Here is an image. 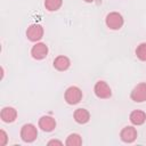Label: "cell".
<instances>
[{"label":"cell","instance_id":"2","mask_svg":"<svg viewBox=\"0 0 146 146\" xmlns=\"http://www.w3.org/2000/svg\"><path fill=\"white\" fill-rule=\"evenodd\" d=\"M38 137L36 127L32 123H26L21 129V138L25 143H33Z\"/></svg>","mask_w":146,"mask_h":146},{"label":"cell","instance_id":"18","mask_svg":"<svg viewBox=\"0 0 146 146\" xmlns=\"http://www.w3.org/2000/svg\"><path fill=\"white\" fill-rule=\"evenodd\" d=\"M48 145H63V143L60 141V140H56V139H52V140H50V141H48Z\"/></svg>","mask_w":146,"mask_h":146},{"label":"cell","instance_id":"8","mask_svg":"<svg viewBox=\"0 0 146 146\" xmlns=\"http://www.w3.org/2000/svg\"><path fill=\"white\" fill-rule=\"evenodd\" d=\"M120 138L123 143H133L137 138V130L131 125L124 127L120 132Z\"/></svg>","mask_w":146,"mask_h":146},{"label":"cell","instance_id":"7","mask_svg":"<svg viewBox=\"0 0 146 146\" xmlns=\"http://www.w3.org/2000/svg\"><path fill=\"white\" fill-rule=\"evenodd\" d=\"M31 55L36 60L46 58L47 55H48V47H47V44L43 43V42H36L32 47V49H31Z\"/></svg>","mask_w":146,"mask_h":146},{"label":"cell","instance_id":"14","mask_svg":"<svg viewBox=\"0 0 146 146\" xmlns=\"http://www.w3.org/2000/svg\"><path fill=\"white\" fill-rule=\"evenodd\" d=\"M81 144H82V138L78 133L68 135V137L66 138V141H65V145H67V146H80Z\"/></svg>","mask_w":146,"mask_h":146},{"label":"cell","instance_id":"16","mask_svg":"<svg viewBox=\"0 0 146 146\" xmlns=\"http://www.w3.org/2000/svg\"><path fill=\"white\" fill-rule=\"evenodd\" d=\"M136 56L138 57V59L146 62V42H141L139 46H137Z\"/></svg>","mask_w":146,"mask_h":146},{"label":"cell","instance_id":"1","mask_svg":"<svg viewBox=\"0 0 146 146\" xmlns=\"http://www.w3.org/2000/svg\"><path fill=\"white\" fill-rule=\"evenodd\" d=\"M64 98H65L67 104L75 105V104L80 103V100L82 99V91L79 87L71 86L66 89V91L64 94Z\"/></svg>","mask_w":146,"mask_h":146},{"label":"cell","instance_id":"19","mask_svg":"<svg viewBox=\"0 0 146 146\" xmlns=\"http://www.w3.org/2000/svg\"><path fill=\"white\" fill-rule=\"evenodd\" d=\"M84 1H86V2H92L94 0H84Z\"/></svg>","mask_w":146,"mask_h":146},{"label":"cell","instance_id":"6","mask_svg":"<svg viewBox=\"0 0 146 146\" xmlns=\"http://www.w3.org/2000/svg\"><path fill=\"white\" fill-rule=\"evenodd\" d=\"M26 36L30 41L36 42L42 39L43 36V27L39 24H32L26 30Z\"/></svg>","mask_w":146,"mask_h":146},{"label":"cell","instance_id":"11","mask_svg":"<svg viewBox=\"0 0 146 146\" xmlns=\"http://www.w3.org/2000/svg\"><path fill=\"white\" fill-rule=\"evenodd\" d=\"M71 65V60L68 57L64 56V55H60V56H57L55 59H54V67L57 70V71H66Z\"/></svg>","mask_w":146,"mask_h":146},{"label":"cell","instance_id":"4","mask_svg":"<svg viewBox=\"0 0 146 146\" xmlns=\"http://www.w3.org/2000/svg\"><path fill=\"white\" fill-rule=\"evenodd\" d=\"M94 92L100 99H107L112 96L111 87L107 84V82H105L103 80H99L96 82V84L94 87Z\"/></svg>","mask_w":146,"mask_h":146},{"label":"cell","instance_id":"15","mask_svg":"<svg viewBox=\"0 0 146 146\" xmlns=\"http://www.w3.org/2000/svg\"><path fill=\"white\" fill-rule=\"evenodd\" d=\"M63 5V0H44V7L49 11L58 10Z\"/></svg>","mask_w":146,"mask_h":146},{"label":"cell","instance_id":"9","mask_svg":"<svg viewBox=\"0 0 146 146\" xmlns=\"http://www.w3.org/2000/svg\"><path fill=\"white\" fill-rule=\"evenodd\" d=\"M39 128L46 132H50L56 128V121L49 115H43L39 119Z\"/></svg>","mask_w":146,"mask_h":146},{"label":"cell","instance_id":"17","mask_svg":"<svg viewBox=\"0 0 146 146\" xmlns=\"http://www.w3.org/2000/svg\"><path fill=\"white\" fill-rule=\"evenodd\" d=\"M8 140V136L6 133L5 130H0V146H5L7 144Z\"/></svg>","mask_w":146,"mask_h":146},{"label":"cell","instance_id":"5","mask_svg":"<svg viewBox=\"0 0 146 146\" xmlns=\"http://www.w3.org/2000/svg\"><path fill=\"white\" fill-rule=\"evenodd\" d=\"M130 98L136 103H143L146 100V82L138 83L130 94Z\"/></svg>","mask_w":146,"mask_h":146},{"label":"cell","instance_id":"3","mask_svg":"<svg viewBox=\"0 0 146 146\" xmlns=\"http://www.w3.org/2000/svg\"><path fill=\"white\" fill-rule=\"evenodd\" d=\"M105 23L107 25L108 29L111 30H120L123 26V17L120 13L117 11H112L110 14H107L106 18H105Z\"/></svg>","mask_w":146,"mask_h":146},{"label":"cell","instance_id":"10","mask_svg":"<svg viewBox=\"0 0 146 146\" xmlns=\"http://www.w3.org/2000/svg\"><path fill=\"white\" fill-rule=\"evenodd\" d=\"M0 117L3 122H7V123H10V122H14L17 117V111L14 108V107H10V106H7V107H3L1 110V113H0Z\"/></svg>","mask_w":146,"mask_h":146},{"label":"cell","instance_id":"13","mask_svg":"<svg viewBox=\"0 0 146 146\" xmlns=\"http://www.w3.org/2000/svg\"><path fill=\"white\" fill-rule=\"evenodd\" d=\"M73 117H74L76 123L84 124L90 120V114L86 108H78V110H75V112L73 114Z\"/></svg>","mask_w":146,"mask_h":146},{"label":"cell","instance_id":"12","mask_svg":"<svg viewBox=\"0 0 146 146\" xmlns=\"http://www.w3.org/2000/svg\"><path fill=\"white\" fill-rule=\"evenodd\" d=\"M129 119L133 125H141L146 121V113L140 111V110H136V111H132L130 113Z\"/></svg>","mask_w":146,"mask_h":146}]
</instances>
